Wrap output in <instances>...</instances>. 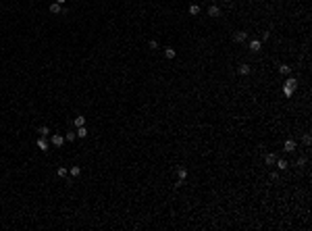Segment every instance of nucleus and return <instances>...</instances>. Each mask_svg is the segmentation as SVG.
Listing matches in <instances>:
<instances>
[{"instance_id": "obj_23", "label": "nucleus", "mask_w": 312, "mask_h": 231, "mask_svg": "<svg viewBox=\"0 0 312 231\" xmlns=\"http://www.w3.org/2000/svg\"><path fill=\"white\" fill-rule=\"evenodd\" d=\"M148 46H150V48H158V42H156V40H150V42H148Z\"/></svg>"}, {"instance_id": "obj_2", "label": "nucleus", "mask_w": 312, "mask_h": 231, "mask_svg": "<svg viewBox=\"0 0 312 231\" xmlns=\"http://www.w3.org/2000/svg\"><path fill=\"white\" fill-rule=\"evenodd\" d=\"M50 144L54 148H61L62 144H65V135H61V133H54L52 138H50Z\"/></svg>"}, {"instance_id": "obj_11", "label": "nucleus", "mask_w": 312, "mask_h": 231, "mask_svg": "<svg viewBox=\"0 0 312 231\" xmlns=\"http://www.w3.org/2000/svg\"><path fill=\"white\" fill-rule=\"evenodd\" d=\"M275 161H277V156H275V154H264V162H266L269 167H270V165H275Z\"/></svg>"}, {"instance_id": "obj_24", "label": "nucleus", "mask_w": 312, "mask_h": 231, "mask_svg": "<svg viewBox=\"0 0 312 231\" xmlns=\"http://www.w3.org/2000/svg\"><path fill=\"white\" fill-rule=\"evenodd\" d=\"M296 165H298V167H302V165H306V158H304V156H300V158H298V162H296Z\"/></svg>"}, {"instance_id": "obj_17", "label": "nucleus", "mask_w": 312, "mask_h": 231, "mask_svg": "<svg viewBox=\"0 0 312 231\" xmlns=\"http://www.w3.org/2000/svg\"><path fill=\"white\" fill-rule=\"evenodd\" d=\"M189 15H192V17L200 15V4H192V7H189Z\"/></svg>"}, {"instance_id": "obj_10", "label": "nucleus", "mask_w": 312, "mask_h": 231, "mask_svg": "<svg viewBox=\"0 0 312 231\" xmlns=\"http://www.w3.org/2000/svg\"><path fill=\"white\" fill-rule=\"evenodd\" d=\"M61 11H62V4H58V2H52V4H50V13L58 15Z\"/></svg>"}, {"instance_id": "obj_9", "label": "nucleus", "mask_w": 312, "mask_h": 231, "mask_svg": "<svg viewBox=\"0 0 312 231\" xmlns=\"http://www.w3.org/2000/svg\"><path fill=\"white\" fill-rule=\"evenodd\" d=\"M275 165H277V169H279V171H285V169L289 167V162H287V161H283V158H277V161H275Z\"/></svg>"}, {"instance_id": "obj_8", "label": "nucleus", "mask_w": 312, "mask_h": 231, "mask_svg": "<svg viewBox=\"0 0 312 231\" xmlns=\"http://www.w3.org/2000/svg\"><path fill=\"white\" fill-rule=\"evenodd\" d=\"M38 148H40V150H48V148H50L48 140H46V138H42V135H40V140H38Z\"/></svg>"}, {"instance_id": "obj_4", "label": "nucleus", "mask_w": 312, "mask_h": 231, "mask_svg": "<svg viewBox=\"0 0 312 231\" xmlns=\"http://www.w3.org/2000/svg\"><path fill=\"white\" fill-rule=\"evenodd\" d=\"M296 148H298L296 140H285V144H283V150H285V152H296Z\"/></svg>"}, {"instance_id": "obj_3", "label": "nucleus", "mask_w": 312, "mask_h": 231, "mask_svg": "<svg viewBox=\"0 0 312 231\" xmlns=\"http://www.w3.org/2000/svg\"><path fill=\"white\" fill-rule=\"evenodd\" d=\"M246 40H248V31H242V29H239V31L233 34V42L235 44H242V42H246Z\"/></svg>"}, {"instance_id": "obj_12", "label": "nucleus", "mask_w": 312, "mask_h": 231, "mask_svg": "<svg viewBox=\"0 0 312 231\" xmlns=\"http://www.w3.org/2000/svg\"><path fill=\"white\" fill-rule=\"evenodd\" d=\"M177 177L185 181V179H187V169L185 167H179V169H177Z\"/></svg>"}, {"instance_id": "obj_21", "label": "nucleus", "mask_w": 312, "mask_h": 231, "mask_svg": "<svg viewBox=\"0 0 312 231\" xmlns=\"http://www.w3.org/2000/svg\"><path fill=\"white\" fill-rule=\"evenodd\" d=\"M302 142H304L306 146H310V144H312V135H310V133H304V138H302Z\"/></svg>"}, {"instance_id": "obj_15", "label": "nucleus", "mask_w": 312, "mask_h": 231, "mask_svg": "<svg viewBox=\"0 0 312 231\" xmlns=\"http://www.w3.org/2000/svg\"><path fill=\"white\" fill-rule=\"evenodd\" d=\"M77 138H88V129H85V125L83 127H77Z\"/></svg>"}, {"instance_id": "obj_26", "label": "nucleus", "mask_w": 312, "mask_h": 231, "mask_svg": "<svg viewBox=\"0 0 312 231\" xmlns=\"http://www.w3.org/2000/svg\"><path fill=\"white\" fill-rule=\"evenodd\" d=\"M225 2H233V0H225Z\"/></svg>"}, {"instance_id": "obj_25", "label": "nucleus", "mask_w": 312, "mask_h": 231, "mask_svg": "<svg viewBox=\"0 0 312 231\" xmlns=\"http://www.w3.org/2000/svg\"><path fill=\"white\" fill-rule=\"evenodd\" d=\"M54 2H58V4H65V2H67V0H54Z\"/></svg>"}, {"instance_id": "obj_6", "label": "nucleus", "mask_w": 312, "mask_h": 231, "mask_svg": "<svg viewBox=\"0 0 312 231\" xmlns=\"http://www.w3.org/2000/svg\"><path fill=\"white\" fill-rule=\"evenodd\" d=\"M250 71H252V67L246 65V63H242L239 67H237V73H239V75H250Z\"/></svg>"}, {"instance_id": "obj_22", "label": "nucleus", "mask_w": 312, "mask_h": 231, "mask_svg": "<svg viewBox=\"0 0 312 231\" xmlns=\"http://www.w3.org/2000/svg\"><path fill=\"white\" fill-rule=\"evenodd\" d=\"M75 138H77V133H73V131H69L67 135H65V140H67V142H73Z\"/></svg>"}, {"instance_id": "obj_14", "label": "nucleus", "mask_w": 312, "mask_h": 231, "mask_svg": "<svg viewBox=\"0 0 312 231\" xmlns=\"http://www.w3.org/2000/svg\"><path fill=\"white\" fill-rule=\"evenodd\" d=\"M279 73H281V75H291V67L289 65H281V67H279Z\"/></svg>"}, {"instance_id": "obj_5", "label": "nucleus", "mask_w": 312, "mask_h": 231, "mask_svg": "<svg viewBox=\"0 0 312 231\" xmlns=\"http://www.w3.org/2000/svg\"><path fill=\"white\" fill-rule=\"evenodd\" d=\"M250 50L252 52H260L262 50V40H250Z\"/></svg>"}, {"instance_id": "obj_20", "label": "nucleus", "mask_w": 312, "mask_h": 231, "mask_svg": "<svg viewBox=\"0 0 312 231\" xmlns=\"http://www.w3.org/2000/svg\"><path fill=\"white\" fill-rule=\"evenodd\" d=\"M67 173H69L67 167H58V171H56V175H58V177H67Z\"/></svg>"}, {"instance_id": "obj_1", "label": "nucleus", "mask_w": 312, "mask_h": 231, "mask_svg": "<svg viewBox=\"0 0 312 231\" xmlns=\"http://www.w3.org/2000/svg\"><path fill=\"white\" fill-rule=\"evenodd\" d=\"M296 88H298V81H296L293 77H289V79L283 84V96H285V98H291V96H293V92H296Z\"/></svg>"}, {"instance_id": "obj_19", "label": "nucleus", "mask_w": 312, "mask_h": 231, "mask_svg": "<svg viewBox=\"0 0 312 231\" xmlns=\"http://www.w3.org/2000/svg\"><path fill=\"white\" fill-rule=\"evenodd\" d=\"M69 173H71L73 177H79V175H81V169H79V167H71V169H69Z\"/></svg>"}, {"instance_id": "obj_18", "label": "nucleus", "mask_w": 312, "mask_h": 231, "mask_svg": "<svg viewBox=\"0 0 312 231\" xmlns=\"http://www.w3.org/2000/svg\"><path fill=\"white\" fill-rule=\"evenodd\" d=\"M73 123H75V127H83V125H85V117H81V115H79V117H75V121H73Z\"/></svg>"}, {"instance_id": "obj_13", "label": "nucleus", "mask_w": 312, "mask_h": 231, "mask_svg": "<svg viewBox=\"0 0 312 231\" xmlns=\"http://www.w3.org/2000/svg\"><path fill=\"white\" fill-rule=\"evenodd\" d=\"M165 56L171 61V58H175V56H177V50H175V48H165Z\"/></svg>"}, {"instance_id": "obj_16", "label": "nucleus", "mask_w": 312, "mask_h": 231, "mask_svg": "<svg viewBox=\"0 0 312 231\" xmlns=\"http://www.w3.org/2000/svg\"><path fill=\"white\" fill-rule=\"evenodd\" d=\"M38 133H40L42 138H48V135H50V129H48V127H46V125H42L40 129H38Z\"/></svg>"}, {"instance_id": "obj_7", "label": "nucleus", "mask_w": 312, "mask_h": 231, "mask_svg": "<svg viewBox=\"0 0 312 231\" xmlns=\"http://www.w3.org/2000/svg\"><path fill=\"white\" fill-rule=\"evenodd\" d=\"M221 15V8L216 7V4H210L208 7V17H219Z\"/></svg>"}]
</instances>
